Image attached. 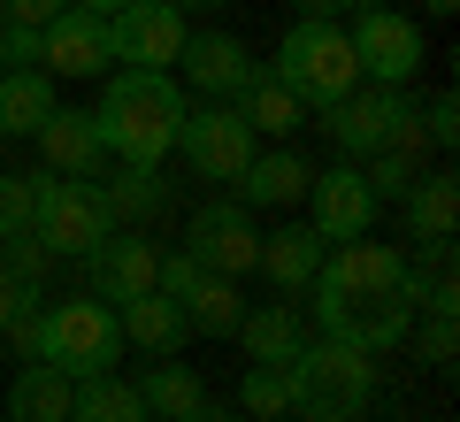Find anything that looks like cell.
I'll return each mask as SVG.
<instances>
[{
	"mask_svg": "<svg viewBox=\"0 0 460 422\" xmlns=\"http://www.w3.org/2000/svg\"><path fill=\"white\" fill-rule=\"evenodd\" d=\"M422 284L429 276L414 269L399 246L376 238H353V246H330L323 269H314V330L338 346H361V354H384L414 330V308H422Z\"/></svg>",
	"mask_w": 460,
	"mask_h": 422,
	"instance_id": "cell-1",
	"label": "cell"
},
{
	"mask_svg": "<svg viewBox=\"0 0 460 422\" xmlns=\"http://www.w3.org/2000/svg\"><path fill=\"white\" fill-rule=\"evenodd\" d=\"M184 115H192V100H184V85L169 69H115L100 108H93V123H100L115 162H162L177 147Z\"/></svg>",
	"mask_w": 460,
	"mask_h": 422,
	"instance_id": "cell-2",
	"label": "cell"
},
{
	"mask_svg": "<svg viewBox=\"0 0 460 422\" xmlns=\"http://www.w3.org/2000/svg\"><path fill=\"white\" fill-rule=\"evenodd\" d=\"M368 407H376V354L307 338L284 361V415L292 422H361Z\"/></svg>",
	"mask_w": 460,
	"mask_h": 422,
	"instance_id": "cell-3",
	"label": "cell"
},
{
	"mask_svg": "<svg viewBox=\"0 0 460 422\" xmlns=\"http://www.w3.org/2000/svg\"><path fill=\"white\" fill-rule=\"evenodd\" d=\"M269 77L299 100V108H330L361 85V62H353V39L345 23H323V16H299L292 31L277 39V69Z\"/></svg>",
	"mask_w": 460,
	"mask_h": 422,
	"instance_id": "cell-4",
	"label": "cell"
},
{
	"mask_svg": "<svg viewBox=\"0 0 460 422\" xmlns=\"http://www.w3.org/2000/svg\"><path fill=\"white\" fill-rule=\"evenodd\" d=\"M108 230H115V215H108V200H100V184H84V177H47V169H39L31 238L47 246L54 261L100 254V246H108Z\"/></svg>",
	"mask_w": 460,
	"mask_h": 422,
	"instance_id": "cell-5",
	"label": "cell"
},
{
	"mask_svg": "<svg viewBox=\"0 0 460 422\" xmlns=\"http://www.w3.org/2000/svg\"><path fill=\"white\" fill-rule=\"evenodd\" d=\"M62 376H108L115 361H123V323H115L108 300L77 292V300H54L47 308V354Z\"/></svg>",
	"mask_w": 460,
	"mask_h": 422,
	"instance_id": "cell-6",
	"label": "cell"
},
{
	"mask_svg": "<svg viewBox=\"0 0 460 422\" xmlns=\"http://www.w3.org/2000/svg\"><path fill=\"white\" fill-rule=\"evenodd\" d=\"M353 62H361L368 85H399L407 93L414 77H422L429 47H422V23L407 16V8H384V0H368V8H353Z\"/></svg>",
	"mask_w": 460,
	"mask_h": 422,
	"instance_id": "cell-7",
	"label": "cell"
},
{
	"mask_svg": "<svg viewBox=\"0 0 460 422\" xmlns=\"http://www.w3.org/2000/svg\"><path fill=\"white\" fill-rule=\"evenodd\" d=\"M184 39H192V23H184L169 0H123V8L108 16L115 69H169L184 54Z\"/></svg>",
	"mask_w": 460,
	"mask_h": 422,
	"instance_id": "cell-8",
	"label": "cell"
},
{
	"mask_svg": "<svg viewBox=\"0 0 460 422\" xmlns=\"http://www.w3.org/2000/svg\"><path fill=\"white\" fill-rule=\"evenodd\" d=\"M177 147H184V162H192L208 184H238V177H246V162L261 154V139H253L246 115L223 100V108H192V115H184Z\"/></svg>",
	"mask_w": 460,
	"mask_h": 422,
	"instance_id": "cell-9",
	"label": "cell"
},
{
	"mask_svg": "<svg viewBox=\"0 0 460 422\" xmlns=\"http://www.w3.org/2000/svg\"><path fill=\"white\" fill-rule=\"evenodd\" d=\"M184 254L199 261L208 276H253L261 261V230H253V208L246 200H208L184 230Z\"/></svg>",
	"mask_w": 460,
	"mask_h": 422,
	"instance_id": "cell-10",
	"label": "cell"
},
{
	"mask_svg": "<svg viewBox=\"0 0 460 422\" xmlns=\"http://www.w3.org/2000/svg\"><path fill=\"white\" fill-rule=\"evenodd\" d=\"M307 223L323 230V246H353V238H368L376 230V215H384V200L368 193V177H361V162H338V169H314V184H307Z\"/></svg>",
	"mask_w": 460,
	"mask_h": 422,
	"instance_id": "cell-11",
	"label": "cell"
},
{
	"mask_svg": "<svg viewBox=\"0 0 460 422\" xmlns=\"http://www.w3.org/2000/svg\"><path fill=\"white\" fill-rule=\"evenodd\" d=\"M407 108H414V100L399 93V85H368V77H361L345 100H330V108H323V130L338 139L345 162H368V154L392 139V123H399Z\"/></svg>",
	"mask_w": 460,
	"mask_h": 422,
	"instance_id": "cell-12",
	"label": "cell"
},
{
	"mask_svg": "<svg viewBox=\"0 0 460 422\" xmlns=\"http://www.w3.org/2000/svg\"><path fill=\"white\" fill-rule=\"evenodd\" d=\"M39 162H47V177H84V184L108 177V139H100L93 108H62L54 100V115L39 123Z\"/></svg>",
	"mask_w": 460,
	"mask_h": 422,
	"instance_id": "cell-13",
	"label": "cell"
},
{
	"mask_svg": "<svg viewBox=\"0 0 460 422\" xmlns=\"http://www.w3.org/2000/svg\"><path fill=\"white\" fill-rule=\"evenodd\" d=\"M84 269H93V300L123 308V300L154 292V269H162V246H154L146 230H108V246H100V254H84Z\"/></svg>",
	"mask_w": 460,
	"mask_h": 422,
	"instance_id": "cell-14",
	"label": "cell"
},
{
	"mask_svg": "<svg viewBox=\"0 0 460 422\" xmlns=\"http://www.w3.org/2000/svg\"><path fill=\"white\" fill-rule=\"evenodd\" d=\"M177 69L199 85V93H215V100H238L253 77H261V62H253V47L238 31H192L184 54H177Z\"/></svg>",
	"mask_w": 460,
	"mask_h": 422,
	"instance_id": "cell-15",
	"label": "cell"
},
{
	"mask_svg": "<svg viewBox=\"0 0 460 422\" xmlns=\"http://www.w3.org/2000/svg\"><path fill=\"white\" fill-rule=\"evenodd\" d=\"M108 16H93V8H77L69 0L62 16L47 23V77H108Z\"/></svg>",
	"mask_w": 460,
	"mask_h": 422,
	"instance_id": "cell-16",
	"label": "cell"
},
{
	"mask_svg": "<svg viewBox=\"0 0 460 422\" xmlns=\"http://www.w3.org/2000/svg\"><path fill=\"white\" fill-rule=\"evenodd\" d=\"M323 254H330V246H323V230H314V223H284V230H261V261H253V269L292 300V292H307V284H314Z\"/></svg>",
	"mask_w": 460,
	"mask_h": 422,
	"instance_id": "cell-17",
	"label": "cell"
},
{
	"mask_svg": "<svg viewBox=\"0 0 460 422\" xmlns=\"http://www.w3.org/2000/svg\"><path fill=\"white\" fill-rule=\"evenodd\" d=\"M399 208H407V246H445L460 223V177L453 169H422Z\"/></svg>",
	"mask_w": 460,
	"mask_h": 422,
	"instance_id": "cell-18",
	"label": "cell"
},
{
	"mask_svg": "<svg viewBox=\"0 0 460 422\" xmlns=\"http://www.w3.org/2000/svg\"><path fill=\"white\" fill-rule=\"evenodd\" d=\"M115 323H123V346H138V354H154V361H169L184 338H192L184 308H177V300H162V292L123 300V308H115Z\"/></svg>",
	"mask_w": 460,
	"mask_h": 422,
	"instance_id": "cell-19",
	"label": "cell"
},
{
	"mask_svg": "<svg viewBox=\"0 0 460 422\" xmlns=\"http://www.w3.org/2000/svg\"><path fill=\"white\" fill-rule=\"evenodd\" d=\"M307 184H314L307 154H299V147H277V154H253V162H246L238 200H246V208H292V200H307Z\"/></svg>",
	"mask_w": 460,
	"mask_h": 422,
	"instance_id": "cell-20",
	"label": "cell"
},
{
	"mask_svg": "<svg viewBox=\"0 0 460 422\" xmlns=\"http://www.w3.org/2000/svg\"><path fill=\"white\" fill-rule=\"evenodd\" d=\"M138 400H146V422H199V407H208V384H199V369H184L177 354L154 361L146 376H138Z\"/></svg>",
	"mask_w": 460,
	"mask_h": 422,
	"instance_id": "cell-21",
	"label": "cell"
},
{
	"mask_svg": "<svg viewBox=\"0 0 460 422\" xmlns=\"http://www.w3.org/2000/svg\"><path fill=\"white\" fill-rule=\"evenodd\" d=\"M69 400H77V376H62L54 361H23L8 384V422H69Z\"/></svg>",
	"mask_w": 460,
	"mask_h": 422,
	"instance_id": "cell-22",
	"label": "cell"
},
{
	"mask_svg": "<svg viewBox=\"0 0 460 422\" xmlns=\"http://www.w3.org/2000/svg\"><path fill=\"white\" fill-rule=\"evenodd\" d=\"M238 346H246V361H261V369H284V361L307 346V315H299L292 300H277V308H246Z\"/></svg>",
	"mask_w": 460,
	"mask_h": 422,
	"instance_id": "cell-23",
	"label": "cell"
},
{
	"mask_svg": "<svg viewBox=\"0 0 460 422\" xmlns=\"http://www.w3.org/2000/svg\"><path fill=\"white\" fill-rule=\"evenodd\" d=\"M108 215H115V230H138L146 215H162L169 208V184H162V162H123L108 177Z\"/></svg>",
	"mask_w": 460,
	"mask_h": 422,
	"instance_id": "cell-24",
	"label": "cell"
},
{
	"mask_svg": "<svg viewBox=\"0 0 460 422\" xmlns=\"http://www.w3.org/2000/svg\"><path fill=\"white\" fill-rule=\"evenodd\" d=\"M47 115H54V77L47 69H8L0 77V139H39Z\"/></svg>",
	"mask_w": 460,
	"mask_h": 422,
	"instance_id": "cell-25",
	"label": "cell"
},
{
	"mask_svg": "<svg viewBox=\"0 0 460 422\" xmlns=\"http://www.w3.org/2000/svg\"><path fill=\"white\" fill-rule=\"evenodd\" d=\"M184 323H192V338H238V323H246L238 276H199V292L184 300Z\"/></svg>",
	"mask_w": 460,
	"mask_h": 422,
	"instance_id": "cell-26",
	"label": "cell"
},
{
	"mask_svg": "<svg viewBox=\"0 0 460 422\" xmlns=\"http://www.w3.org/2000/svg\"><path fill=\"white\" fill-rule=\"evenodd\" d=\"M238 115H246V130H253V139H292V130L307 123V108H299V100L284 93V85L269 77V69L246 85V93H238Z\"/></svg>",
	"mask_w": 460,
	"mask_h": 422,
	"instance_id": "cell-27",
	"label": "cell"
},
{
	"mask_svg": "<svg viewBox=\"0 0 460 422\" xmlns=\"http://www.w3.org/2000/svg\"><path fill=\"white\" fill-rule=\"evenodd\" d=\"M69 422H146V400H138L123 376H77V400H69Z\"/></svg>",
	"mask_w": 460,
	"mask_h": 422,
	"instance_id": "cell-28",
	"label": "cell"
},
{
	"mask_svg": "<svg viewBox=\"0 0 460 422\" xmlns=\"http://www.w3.org/2000/svg\"><path fill=\"white\" fill-rule=\"evenodd\" d=\"M238 415L246 422H277L284 415V369H261V361H253L246 384H238Z\"/></svg>",
	"mask_w": 460,
	"mask_h": 422,
	"instance_id": "cell-29",
	"label": "cell"
},
{
	"mask_svg": "<svg viewBox=\"0 0 460 422\" xmlns=\"http://www.w3.org/2000/svg\"><path fill=\"white\" fill-rule=\"evenodd\" d=\"M361 177H368V193H376V200H407L414 177H422V162H407V154L384 147V154H368V162H361Z\"/></svg>",
	"mask_w": 460,
	"mask_h": 422,
	"instance_id": "cell-30",
	"label": "cell"
},
{
	"mask_svg": "<svg viewBox=\"0 0 460 422\" xmlns=\"http://www.w3.org/2000/svg\"><path fill=\"white\" fill-rule=\"evenodd\" d=\"M31 200H39V177H16V169H0V238L31 230Z\"/></svg>",
	"mask_w": 460,
	"mask_h": 422,
	"instance_id": "cell-31",
	"label": "cell"
},
{
	"mask_svg": "<svg viewBox=\"0 0 460 422\" xmlns=\"http://www.w3.org/2000/svg\"><path fill=\"white\" fill-rule=\"evenodd\" d=\"M407 338H414V330H407ZM414 354H422V369H453V354H460V330H453V315H429V323H422V338H414Z\"/></svg>",
	"mask_w": 460,
	"mask_h": 422,
	"instance_id": "cell-32",
	"label": "cell"
},
{
	"mask_svg": "<svg viewBox=\"0 0 460 422\" xmlns=\"http://www.w3.org/2000/svg\"><path fill=\"white\" fill-rule=\"evenodd\" d=\"M199 276H208V269H199V261H192V254L177 246V254H162V269H154V292H162V300H177V308H184V300L199 292Z\"/></svg>",
	"mask_w": 460,
	"mask_h": 422,
	"instance_id": "cell-33",
	"label": "cell"
},
{
	"mask_svg": "<svg viewBox=\"0 0 460 422\" xmlns=\"http://www.w3.org/2000/svg\"><path fill=\"white\" fill-rule=\"evenodd\" d=\"M0 261H8V269H16L23 284H39V292H47V269H54V254H47V246L31 238V230H16V238L0 246Z\"/></svg>",
	"mask_w": 460,
	"mask_h": 422,
	"instance_id": "cell-34",
	"label": "cell"
},
{
	"mask_svg": "<svg viewBox=\"0 0 460 422\" xmlns=\"http://www.w3.org/2000/svg\"><path fill=\"white\" fill-rule=\"evenodd\" d=\"M0 62H8V69H47V31L0 23Z\"/></svg>",
	"mask_w": 460,
	"mask_h": 422,
	"instance_id": "cell-35",
	"label": "cell"
},
{
	"mask_svg": "<svg viewBox=\"0 0 460 422\" xmlns=\"http://www.w3.org/2000/svg\"><path fill=\"white\" fill-rule=\"evenodd\" d=\"M31 308H47V300H39V284H23V276L0 261V330L16 323V315H31Z\"/></svg>",
	"mask_w": 460,
	"mask_h": 422,
	"instance_id": "cell-36",
	"label": "cell"
},
{
	"mask_svg": "<svg viewBox=\"0 0 460 422\" xmlns=\"http://www.w3.org/2000/svg\"><path fill=\"white\" fill-rule=\"evenodd\" d=\"M414 115H422L429 147H453V139H460V100H453V93H438L429 108H414Z\"/></svg>",
	"mask_w": 460,
	"mask_h": 422,
	"instance_id": "cell-37",
	"label": "cell"
},
{
	"mask_svg": "<svg viewBox=\"0 0 460 422\" xmlns=\"http://www.w3.org/2000/svg\"><path fill=\"white\" fill-rule=\"evenodd\" d=\"M69 0H0V23H23V31H47L54 16H62Z\"/></svg>",
	"mask_w": 460,
	"mask_h": 422,
	"instance_id": "cell-38",
	"label": "cell"
},
{
	"mask_svg": "<svg viewBox=\"0 0 460 422\" xmlns=\"http://www.w3.org/2000/svg\"><path fill=\"white\" fill-rule=\"evenodd\" d=\"M8 346H16V361H39V354H47V308L16 315V323H8Z\"/></svg>",
	"mask_w": 460,
	"mask_h": 422,
	"instance_id": "cell-39",
	"label": "cell"
},
{
	"mask_svg": "<svg viewBox=\"0 0 460 422\" xmlns=\"http://www.w3.org/2000/svg\"><path fill=\"white\" fill-rule=\"evenodd\" d=\"M299 16H323V23H338V16H353V8H368V0H292Z\"/></svg>",
	"mask_w": 460,
	"mask_h": 422,
	"instance_id": "cell-40",
	"label": "cell"
},
{
	"mask_svg": "<svg viewBox=\"0 0 460 422\" xmlns=\"http://www.w3.org/2000/svg\"><path fill=\"white\" fill-rule=\"evenodd\" d=\"M422 16H438V23H445V16H460V0H422Z\"/></svg>",
	"mask_w": 460,
	"mask_h": 422,
	"instance_id": "cell-41",
	"label": "cell"
},
{
	"mask_svg": "<svg viewBox=\"0 0 460 422\" xmlns=\"http://www.w3.org/2000/svg\"><path fill=\"white\" fill-rule=\"evenodd\" d=\"M199 422H246V415H230V407H215V400H208V407H199Z\"/></svg>",
	"mask_w": 460,
	"mask_h": 422,
	"instance_id": "cell-42",
	"label": "cell"
},
{
	"mask_svg": "<svg viewBox=\"0 0 460 422\" xmlns=\"http://www.w3.org/2000/svg\"><path fill=\"white\" fill-rule=\"evenodd\" d=\"M169 8H177V16H199V8H215V0H169Z\"/></svg>",
	"mask_w": 460,
	"mask_h": 422,
	"instance_id": "cell-43",
	"label": "cell"
},
{
	"mask_svg": "<svg viewBox=\"0 0 460 422\" xmlns=\"http://www.w3.org/2000/svg\"><path fill=\"white\" fill-rule=\"evenodd\" d=\"M77 8H93V16H115V8H123V0H77Z\"/></svg>",
	"mask_w": 460,
	"mask_h": 422,
	"instance_id": "cell-44",
	"label": "cell"
},
{
	"mask_svg": "<svg viewBox=\"0 0 460 422\" xmlns=\"http://www.w3.org/2000/svg\"><path fill=\"white\" fill-rule=\"evenodd\" d=\"M0 77H8V62H0Z\"/></svg>",
	"mask_w": 460,
	"mask_h": 422,
	"instance_id": "cell-45",
	"label": "cell"
},
{
	"mask_svg": "<svg viewBox=\"0 0 460 422\" xmlns=\"http://www.w3.org/2000/svg\"><path fill=\"white\" fill-rule=\"evenodd\" d=\"M277 422H292V415H277Z\"/></svg>",
	"mask_w": 460,
	"mask_h": 422,
	"instance_id": "cell-46",
	"label": "cell"
},
{
	"mask_svg": "<svg viewBox=\"0 0 460 422\" xmlns=\"http://www.w3.org/2000/svg\"><path fill=\"white\" fill-rule=\"evenodd\" d=\"M0 246H8V238H0Z\"/></svg>",
	"mask_w": 460,
	"mask_h": 422,
	"instance_id": "cell-47",
	"label": "cell"
}]
</instances>
